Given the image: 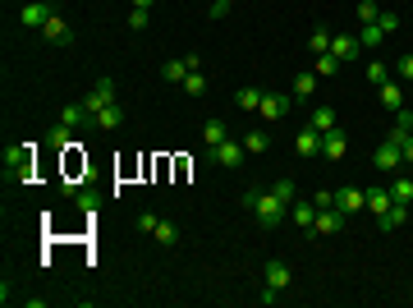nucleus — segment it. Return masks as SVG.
Wrapping results in <instances>:
<instances>
[{
    "label": "nucleus",
    "instance_id": "nucleus-1",
    "mask_svg": "<svg viewBox=\"0 0 413 308\" xmlns=\"http://www.w3.org/2000/svg\"><path fill=\"white\" fill-rule=\"evenodd\" d=\"M243 207H248L266 230H276V226L290 217V203L276 198V189H266V193H262V189H248V193H243Z\"/></svg>",
    "mask_w": 413,
    "mask_h": 308
},
{
    "label": "nucleus",
    "instance_id": "nucleus-2",
    "mask_svg": "<svg viewBox=\"0 0 413 308\" xmlns=\"http://www.w3.org/2000/svg\"><path fill=\"white\" fill-rule=\"evenodd\" d=\"M5 175H14V179H28V175H33V143L5 147Z\"/></svg>",
    "mask_w": 413,
    "mask_h": 308
},
{
    "label": "nucleus",
    "instance_id": "nucleus-3",
    "mask_svg": "<svg viewBox=\"0 0 413 308\" xmlns=\"http://www.w3.org/2000/svg\"><path fill=\"white\" fill-rule=\"evenodd\" d=\"M110 101H120V92H115V83H110V78H97V83H92V92L83 97V110H87V120H92L97 110H106Z\"/></svg>",
    "mask_w": 413,
    "mask_h": 308
},
{
    "label": "nucleus",
    "instance_id": "nucleus-4",
    "mask_svg": "<svg viewBox=\"0 0 413 308\" xmlns=\"http://www.w3.org/2000/svg\"><path fill=\"white\" fill-rule=\"evenodd\" d=\"M372 166H377L381 175H395V170L404 166V147L395 143V138H386V143H381L377 152H372Z\"/></svg>",
    "mask_w": 413,
    "mask_h": 308
},
{
    "label": "nucleus",
    "instance_id": "nucleus-5",
    "mask_svg": "<svg viewBox=\"0 0 413 308\" xmlns=\"http://www.w3.org/2000/svg\"><path fill=\"white\" fill-rule=\"evenodd\" d=\"M51 19H55V10L46 5V0H28V5L19 10V23H23V28H37V33H42Z\"/></svg>",
    "mask_w": 413,
    "mask_h": 308
},
{
    "label": "nucleus",
    "instance_id": "nucleus-6",
    "mask_svg": "<svg viewBox=\"0 0 413 308\" xmlns=\"http://www.w3.org/2000/svg\"><path fill=\"white\" fill-rule=\"evenodd\" d=\"M243 156H248V152H243V143H234V138H225V143H216V147H211V161H216V166H225V170H239V166H243Z\"/></svg>",
    "mask_w": 413,
    "mask_h": 308
},
{
    "label": "nucleus",
    "instance_id": "nucleus-7",
    "mask_svg": "<svg viewBox=\"0 0 413 308\" xmlns=\"http://www.w3.org/2000/svg\"><path fill=\"white\" fill-rule=\"evenodd\" d=\"M290 106H294V101L285 97V92H262V106H257V110L276 124V120H285V115H290Z\"/></svg>",
    "mask_w": 413,
    "mask_h": 308
},
{
    "label": "nucleus",
    "instance_id": "nucleus-8",
    "mask_svg": "<svg viewBox=\"0 0 413 308\" xmlns=\"http://www.w3.org/2000/svg\"><path fill=\"white\" fill-rule=\"evenodd\" d=\"M294 152L299 156H322V133H317L313 124H303V129L294 133Z\"/></svg>",
    "mask_w": 413,
    "mask_h": 308
},
{
    "label": "nucleus",
    "instance_id": "nucleus-9",
    "mask_svg": "<svg viewBox=\"0 0 413 308\" xmlns=\"http://www.w3.org/2000/svg\"><path fill=\"white\" fill-rule=\"evenodd\" d=\"M349 152V138H345V129H331V133H322V156H326V161H340V156Z\"/></svg>",
    "mask_w": 413,
    "mask_h": 308
},
{
    "label": "nucleus",
    "instance_id": "nucleus-10",
    "mask_svg": "<svg viewBox=\"0 0 413 308\" xmlns=\"http://www.w3.org/2000/svg\"><path fill=\"white\" fill-rule=\"evenodd\" d=\"M340 226H345V212H340V207H317V221H313L317 235H336Z\"/></svg>",
    "mask_w": 413,
    "mask_h": 308
},
{
    "label": "nucleus",
    "instance_id": "nucleus-11",
    "mask_svg": "<svg viewBox=\"0 0 413 308\" xmlns=\"http://www.w3.org/2000/svg\"><path fill=\"white\" fill-rule=\"evenodd\" d=\"M336 207L345 212V217H354V212L368 207V193H363V189H340V193H336Z\"/></svg>",
    "mask_w": 413,
    "mask_h": 308
},
{
    "label": "nucleus",
    "instance_id": "nucleus-12",
    "mask_svg": "<svg viewBox=\"0 0 413 308\" xmlns=\"http://www.w3.org/2000/svg\"><path fill=\"white\" fill-rule=\"evenodd\" d=\"M359 51H363V46H359V37H345V33H340V37H331V55H336L340 65H345V60H359Z\"/></svg>",
    "mask_w": 413,
    "mask_h": 308
},
{
    "label": "nucleus",
    "instance_id": "nucleus-13",
    "mask_svg": "<svg viewBox=\"0 0 413 308\" xmlns=\"http://www.w3.org/2000/svg\"><path fill=\"white\" fill-rule=\"evenodd\" d=\"M404 221H409V203H391V207L377 217V226H381V230H400Z\"/></svg>",
    "mask_w": 413,
    "mask_h": 308
},
{
    "label": "nucleus",
    "instance_id": "nucleus-14",
    "mask_svg": "<svg viewBox=\"0 0 413 308\" xmlns=\"http://www.w3.org/2000/svg\"><path fill=\"white\" fill-rule=\"evenodd\" d=\"M92 124H97V129H120V124H124V106H120V101H110V106L106 110H97V115H92Z\"/></svg>",
    "mask_w": 413,
    "mask_h": 308
},
{
    "label": "nucleus",
    "instance_id": "nucleus-15",
    "mask_svg": "<svg viewBox=\"0 0 413 308\" xmlns=\"http://www.w3.org/2000/svg\"><path fill=\"white\" fill-rule=\"evenodd\" d=\"M42 37H46L51 46H69V42H74V33H69V23L60 19V14H55V19H51V23L42 28Z\"/></svg>",
    "mask_w": 413,
    "mask_h": 308
},
{
    "label": "nucleus",
    "instance_id": "nucleus-16",
    "mask_svg": "<svg viewBox=\"0 0 413 308\" xmlns=\"http://www.w3.org/2000/svg\"><path fill=\"white\" fill-rule=\"evenodd\" d=\"M290 221H299L303 230H313V221H317V203H303V198H294V203H290Z\"/></svg>",
    "mask_w": 413,
    "mask_h": 308
},
{
    "label": "nucleus",
    "instance_id": "nucleus-17",
    "mask_svg": "<svg viewBox=\"0 0 413 308\" xmlns=\"http://www.w3.org/2000/svg\"><path fill=\"white\" fill-rule=\"evenodd\" d=\"M381 42H386V28H381V23H363L359 28V46L363 51H377Z\"/></svg>",
    "mask_w": 413,
    "mask_h": 308
},
{
    "label": "nucleus",
    "instance_id": "nucleus-18",
    "mask_svg": "<svg viewBox=\"0 0 413 308\" xmlns=\"http://www.w3.org/2000/svg\"><path fill=\"white\" fill-rule=\"evenodd\" d=\"M381 106H386V110H404V88H400V83H395V78H391V83H381Z\"/></svg>",
    "mask_w": 413,
    "mask_h": 308
},
{
    "label": "nucleus",
    "instance_id": "nucleus-19",
    "mask_svg": "<svg viewBox=\"0 0 413 308\" xmlns=\"http://www.w3.org/2000/svg\"><path fill=\"white\" fill-rule=\"evenodd\" d=\"M225 138H230L225 120H216V115H211V120L202 124V143H206V147H216V143H225Z\"/></svg>",
    "mask_w": 413,
    "mask_h": 308
},
{
    "label": "nucleus",
    "instance_id": "nucleus-20",
    "mask_svg": "<svg viewBox=\"0 0 413 308\" xmlns=\"http://www.w3.org/2000/svg\"><path fill=\"white\" fill-rule=\"evenodd\" d=\"M188 74H193V69H188L184 55H179V60H165V65H161V78H165V83H184Z\"/></svg>",
    "mask_w": 413,
    "mask_h": 308
},
{
    "label": "nucleus",
    "instance_id": "nucleus-21",
    "mask_svg": "<svg viewBox=\"0 0 413 308\" xmlns=\"http://www.w3.org/2000/svg\"><path fill=\"white\" fill-rule=\"evenodd\" d=\"M266 286H271V290H285V286H290V267H285L280 258H271V263H266Z\"/></svg>",
    "mask_w": 413,
    "mask_h": 308
},
{
    "label": "nucleus",
    "instance_id": "nucleus-22",
    "mask_svg": "<svg viewBox=\"0 0 413 308\" xmlns=\"http://www.w3.org/2000/svg\"><path fill=\"white\" fill-rule=\"evenodd\" d=\"M308 124H313L317 133H331V129H336V110H331V106H317L313 115H308Z\"/></svg>",
    "mask_w": 413,
    "mask_h": 308
},
{
    "label": "nucleus",
    "instance_id": "nucleus-23",
    "mask_svg": "<svg viewBox=\"0 0 413 308\" xmlns=\"http://www.w3.org/2000/svg\"><path fill=\"white\" fill-rule=\"evenodd\" d=\"M391 203H409V207H413V179L409 175H395L391 179Z\"/></svg>",
    "mask_w": 413,
    "mask_h": 308
},
{
    "label": "nucleus",
    "instance_id": "nucleus-24",
    "mask_svg": "<svg viewBox=\"0 0 413 308\" xmlns=\"http://www.w3.org/2000/svg\"><path fill=\"white\" fill-rule=\"evenodd\" d=\"M386 207H391V189H368V212H372V217H381V212H386Z\"/></svg>",
    "mask_w": 413,
    "mask_h": 308
},
{
    "label": "nucleus",
    "instance_id": "nucleus-25",
    "mask_svg": "<svg viewBox=\"0 0 413 308\" xmlns=\"http://www.w3.org/2000/svg\"><path fill=\"white\" fill-rule=\"evenodd\" d=\"M363 78H368L372 88H381V83H391V65H381V60H368V69H363Z\"/></svg>",
    "mask_w": 413,
    "mask_h": 308
},
{
    "label": "nucleus",
    "instance_id": "nucleus-26",
    "mask_svg": "<svg viewBox=\"0 0 413 308\" xmlns=\"http://www.w3.org/2000/svg\"><path fill=\"white\" fill-rule=\"evenodd\" d=\"M156 244H165V249H174V244H179V226H174V221H156Z\"/></svg>",
    "mask_w": 413,
    "mask_h": 308
},
{
    "label": "nucleus",
    "instance_id": "nucleus-27",
    "mask_svg": "<svg viewBox=\"0 0 413 308\" xmlns=\"http://www.w3.org/2000/svg\"><path fill=\"white\" fill-rule=\"evenodd\" d=\"M266 147H271L266 129H248V133H243V152H266Z\"/></svg>",
    "mask_w": 413,
    "mask_h": 308
},
{
    "label": "nucleus",
    "instance_id": "nucleus-28",
    "mask_svg": "<svg viewBox=\"0 0 413 308\" xmlns=\"http://www.w3.org/2000/svg\"><path fill=\"white\" fill-rule=\"evenodd\" d=\"M78 120H87V110H83V101H65V106H60V124H69V129H74Z\"/></svg>",
    "mask_w": 413,
    "mask_h": 308
},
{
    "label": "nucleus",
    "instance_id": "nucleus-29",
    "mask_svg": "<svg viewBox=\"0 0 413 308\" xmlns=\"http://www.w3.org/2000/svg\"><path fill=\"white\" fill-rule=\"evenodd\" d=\"M234 106H239V110H257V106H262V88H239Z\"/></svg>",
    "mask_w": 413,
    "mask_h": 308
},
{
    "label": "nucleus",
    "instance_id": "nucleus-30",
    "mask_svg": "<svg viewBox=\"0 0 413 308\" xmlns=\"http://www.w3.org/2000/svg\"><path fill=\"white\" fill-rule=\"evenodd\" d=\"M331 37H336V33H326V28H313V37H308V46H313L317 55H326V51H331Z\"/></svg>",
    "mask_w": 413,
    "mask_h": 308
},
{
    "label": "nucleus",
    "instance_id": "nucleus-31",
    "mask_svg": "<svg viewBox=\"0 0 413 308\" xmlns=\"http://www.w3.org/2000/svg\"><path fill=\"white\" fill-rule=\"evenodd\" d=\"M46 143H51V147H74V138H69V124H55V129L46 133Z\"/></svg>",
    "mask_w": 413,
    "mask_h": 308
},
{
    "label": "nucleus",
    "instance_id": "nucleus-32",
    "mask_svg": "<svg viewBox=\"0 0 413 308\" xmlns=\"http://www.w3.org/2000/svg\"><path fill=\"white\" fill-rule=\"evenodd\" d=\"M179 88H184L188 97H202V92H206V78H202V74H197V69H193V74H188L184 83H179Z\"/></svg>",
    "mask_w": 413,
    "mask_h": 308
},
{
    "label": "nucleus",
    "instance_id": "nucleus-33",
    "mask_svg": "<svg viewBox=\"0 0 413 308\" xmlns=\"http://www.w3.org/2000/svg\"><path fill=\"white\" fill-rule=\"evenodd\" d=\"M395 74H400L404 83H413V51H404L400 60H395Z\"/></svg>",
    "mask_w": 413,
    "mask_h": 308
},
{
    "label": "nucleus",
    "instance_id": "nucleus-34",
    "mask_svg": "<svg viewBox=\"0 0 413 308\" xmlns=\"http://www.w3.org/2000/svg\"><path fill=\"white\" fill-rule=\"evenodd\" d=\"M313 88H317L313 74H299V78H294V97H313Z\"/></svg>",
    "mask_w": 413,
    "mask_h": 308
},
{
    "label": "nucleus",
    "instance_id": "nucleus-35",
    "mask_svg": "<svg viewBox=\"0 0 413 308\" xmlns=\"http://www.w3.org/2000/svg\"><path fill=\"white\" fill-rule=\"evenodd\" d=\"M391 138H395V143L404 147V166H413V133H400V129H395Z\"/></svg>",
    "mask_w": 413,
    "mask_h": 308
},
{
    "label": "nucleus",
    "instance_id": "nucleus-36",
    "mask_svg": "<svg viewBox=\"0 0 413 308\" xmlns=\"http://www.w3.org/2000/svg\"><path fill=\"white\" fill-rule=\"evenodd\" d=\"M276 198H285V203H294V198H299V193H294V179H276Z\"/></svg>",
    "mask_w": 413,
    "mask_h": 308
},
{
    "label": "nucleus",
    "instance_id": "nucleus-37",
    "mask_svg": "<svg viewBox=\"0 0 413 308\" xmlns=\"http://www.w3.org/2000/svg\"><path fill=\"white\" fill-rule=\"evenodd\" d=\"M336 69H340V60H336V55H317V74H336Z\"/></svg>",
    "mask_w": 413,
    "mask_h": 308
},
{
    "label": "nucleus",
    "instance_id": "nucleus-38",
    "mask_svg": "<svg viewBox=\"0 0 413 308\" xmlns=\"http://www.w3.org/2000/svg\"><path fill=\"white\" fill-rule=\"evenodd\" d=\"M377 14H381L377 0H363V5H359V19H363V23H377Z\"/></svg>",
    "mask_w": 413,
    "mask_h": 308
},
{
    "label": "nucleus",
    "instance_id": "nucleus-39",
    "mask_svg": "<svg viewBox=\"0 0 413 308\" xmlns=\"http://www.w3.org/2000/svg\"><path fill=\"white\" fill-rule=\"evenodd\" d=\"M377 23H381V28H386V33H395V28H400V14H391V10H381V14H377Z\"/></svg>",
    "mask_w": 413,
    "mask_h": 308
},
{
    "label": "nucleus",
    "instance_id": "nucleus-40",
    "mask_svg": "<svg viewBox=\"0 0 413 308\" xmlns=\"http://www.w3.org/2000/svg\"><path fill=\"white\" fill-rule=\"evenodd\" d=\"M156 221H161L156 212H142V217H138V230H142V235H152V230H156Z\"/></svg>",
    "mask_w": 413,
    "mask_h": 308
},
{
    "label": "nucleus",
    "instance_id": "nucleus-41",
    "mask_svg": "<svg viewBox=\"0 0 413 308\" xmlns=\"http://www.w3.org/2000/svg\"><path fill=\"white\" fill-rule=\"evenodd\" d=\"M147 23H152V19H147V10H133V14H129V28H133V33H142Z\"/></svg>",
    "mask_w": 413,
    "mask_h": 308
},
{
    "label": "nucleus",
    "instance_id": "nucleus-42",
    "mask_svg": "<svg viewBox=\"0 0 413 308\" xmlns=\"http://www.w3.org/2000/svg\"><path fill=\"white\" fill-rule=\"evenodd\" d=\"M230 5H234V0H216V5L206 10V19H225V10H230Z\"/></svg>",
    "mask_w": 413,
    "mask_h": 308
},
{
    "label": "nucleus",
    "instance_id": "nucleus-43",
    "mask_svg": "<svg viewBox=\"0 0 413 308\" xmlns=\"http://www.w3.org/2000/svg\"><path fill=\"white\" fill-rule=\"evenodd\" d=\"M156 0H133V10H152Z\"/></svg>",
    "mask_w": 413,
    "mask_h": 308
}]
</instances>
